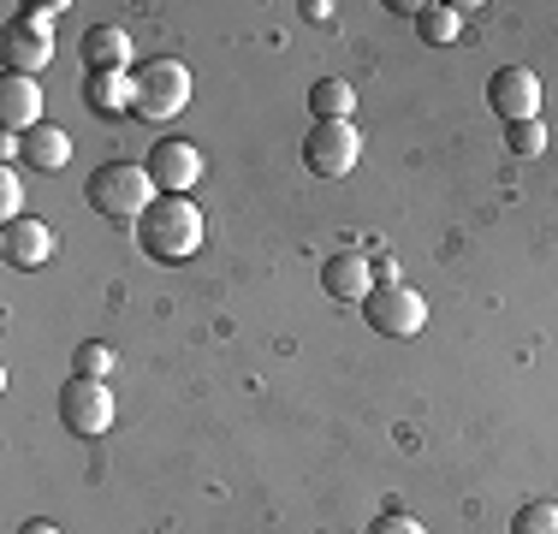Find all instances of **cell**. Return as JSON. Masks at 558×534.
<instances>
[{
	"mask_svg": "<svg viewBox=\"0 0 558 534\" xmlns=\"http://www.w3.org/2000/svg\"><path fill=\"white\" fill-rule=\"evenodd\" d=\"M137 244L149 262L179 267L203 250V208L184 203V196H155V208L137 220Z\"/></svg>",
	"mask_w": 558,
	"mask_h": 534,
	"instance_id": "6da1fadb",
	"label": "cell"
},
{
	"mask_svg": "<svg viewBox=\"0 0 558 534\" xmlns=\"http://www.w3.org/2000/svg\"><path fill=\"white\" fill-rule=\"evenodd\" d=\"M155 179H149V167H137V160H108V167H96L84 179V203L101 214V220H113V226H131V220H143V214L155 208Z\"/></svg>",
	"mask_w": 558,
	"mask_h": 534,
	"instance_id": "7a4b0ae2",
	"label": "cell"
},
{
	"mask_svg": "<svg viewBox=\"0 0 558 534\" xmlns=\"http://www.w3.org/2000/svg\"><path fill=\"white\" fill-rule=\"evenodd\" d=\"M131 89H137V119H172L191 107V72H184V60L131 65Z\"/></svg>",
	"mask_w": 558,
	"mask_h": 534,
	"instance_id": "3957f363",
	"label": "cell"
},
{
	"mask_svg": "<svg viewBox=\"0 0 558 534\" xmlns=\"http://www.w3.org/2000/svg\"><path fill=\"white\" fill-rule=\"evenodd\" d=\"M363 315H368V327H375L380 339H416V332L428 327V303H422V291L398 286V279L368 291Z\"/></svg>",
	"mask_w": 558,
	"mask_h": 534,
	"instance_id": "277c9868",
	"label": "cell"
},
{
	"mask_svg": "<svg viewBox=\"0 0 558 534\" xmlns=\"http://www.w3.org/2000/svg\"><path fill=\"white\" fill-rule=\"evenodd\" d=\"M363 155V131L351 119H315V131L303 137V167L322 172V179H344Z\"/></svg>",
	"mask_w": 558,
	"mask_h": 534,
	"instance_id": "5b68a950",
	"label": "cell"
},
{
	"mask_svg": "<svg viewBox=\"0 0 558 534\" xmlns=\"http://www.w3.org/2000/svg\"><path fill=\"white\" fill-rule=\"evenodd\" d=\"M60 427L77 439H96L113 427V392L108 380H84V374H72V380L60 386Z\"/></svg>",
	"mask_w": 558,
	"mask_h": 534,
	"instance_id": "8992f818",
	"label": "cell"
},
{
	"mask_svg": "<svg viewBox=\"0 0 558 534\" xmlns=\"http://www.w3.org/2000/svg\"><path fill=\"white\" fill-rule=\"evenodd\" d=\"M143 167H149V179H155L161 196H184L196 179H203V155H196V143H184V137H161Z\"/></svg>",
	"mask_w": 558,
	"mask_h": 534,
	"instance_id": "52a82bcc",
	"label": "cell"
},
{
	"mask_svg": "<svg viewBox=\"0 0 558 534\" xmlns=\"http://www.w3.org/2000/svg\"><path fill=\"white\" fill-rule=\"evenodd\" d=\"M487 107H494L505 125H517V119H535V107H541V77L529 72V65H499V72L487 77Z\"/></svg>",
	"mask_w": 558,
	"mask_h": 534,
	"instance_id": "ba28073f",
	"label": "cell"
},
{
	"mask_svg": "<svg viewBox=\"0 0 558 534\" xmlns=\"http://www.w3.org/2000/svg\"><path fill=\"white\" fill-rule=\"evenodd\" d=\"M36 125H43V89H36V77L7 72L0 77V131L24 137V131H36Z\"/></svg>",
	"mask_w": 558,
	"mask_h": 534,
	"instance_id": "9c48e42d",
	"label": "cell"
},
{
	"mask_svg": "<svg viewBox=\"0 0 558 534\" xmlns=\"http://www.w3.org/2000/svg\"><path fill=\"white\" fill-rule=\"evenodd\" d=\"M322 291L333 303H368V291H375V274H368V256H356V250H339V256L322 262Z\"/></svg>",
	"mask_w": 558,
	"mask_h": 534,
	"instance_id": "30bf717a",
	"label": "cell"
},
{
	"mask_svg": "<svg viewBox=\"0 0 558 534\" xmlns=\"http://www.w3.org/2000/svg\"><path fill=\"white\" fill-rule=\"evenodd\" d=\"M0 53H7V65H12V72L36 77L48 60H54V36H48V31H36V24H24V19H12L7 31H0Z\"/></svg>",
	"mask_w": 558,
	"mask_h": 534,
	"instance_id": "8fae6325",
	"label": "cell"
},
{
	"mask_svg": "<svg viewBox=\"0 0 558 534\" xmlns=\"http://www.w3.org/2000/svg\"><path fill=\"white\" fill-rule=\"evenodd\" d=\"M0 256H7V267H43L48 256H54V232H48L43 220H7Z\"/></svg>",
	"mask_w": 558,
	"mask_h": 534,
	"instance_id": "7c38bea8",
	"label": "cell"
},
{
	"mask_svg": "<svg viewBox=\"0 0 558 534\" xmlns=\"http://www.w3.org/2000/svg\"><path fill=\"white\" fill-rule=\"evenodd\" d=\"M84 107L101 119H125L137 113V89H131V72H84Z\"/></svg>",
	"mask_w": 558,
	"mask_h": 534,
	"instance_id": "4fadbf2b",
	"label": "cell"
},
{
	"mask_svg": "<svg viewBox=\"0 0 558 534\" xmlns=\"http://www.w3.org/2000/svg\"><path fill=\"white\" fill-rule=\"evenodd\" d=\"M77 53H84L89 72H131V36L119 24H89Z\"/></svg>",
	"mask_w": 558,
	"mask_h": 534,
	"instance_id": "5bb4252c",
	"label": "cell"
},
{
	"mask_svg": "<svg viewBox=\"0 0 558 534\" xmlns=\"http://www.w3.org/2000/svg\"><path fill=\"white\" fill-rule=\"evenodd\" d=\"M19 160H31V167H43V172H60L65 160H72V137L43 119L36 131H24V137H19Z\"/></svg>",
	"mask_w": 558,
	"mask_h": 534,
	"instance_id": "9a60e30c",
	"label": "cell"
},
{
	"mask_svg": "<svg viewBox=\"0 0 558 534\" xmlns=\"http://www.w3.org/2000/svg\"><path fill=\"white\" fill-rule=\"evenodd\" d=\"M351 107H356V89L344 77H315V89H310L315 119H351Z\"/></svg>",
	"mask_w": 558,
	"mask_h": 534,
	"instance_id": "2e32d148",
	"label": "cell"
},
{
	"mask_svg": "<svg viewBox=\"0 0 558 534\" xmlns=\"http://www.w3.org/2000/svg\"><path fill=\"white\" fill-rule=\"evenodd\" d=\"M416 31H422V43L440 48V43H451V36L463 31V12L458 7H422L416 12Z\"/></svg>",
	"mask_w": 558,
	"mask_h": 534,
	"instance_id": "e0dca14e",
	"label": "cell"
},
{
	"mask_svg": "<svg viewBox=\"0 0 558 534\" xmlns=\"http://www.w3.org/2000/svg\"><path fill=\"white\" fill-rule=\"evenodd\" d=\"M113 363H119V356H113V344H96V339H89V344H77V351H72V374H84V380H108Z\"/></svg>",
	"mask_w": 558,
	"mask_h": 534,
	"instance_id": "ac0fdd59",
	"label": "cell"
},
{
	"mask_svg": "<svg viewBox=\"0 0 558 534\" xmlns=\"http://www.w3.org/2000/svg\"><path fill=\"white\" fill-rule=\"evenodd\" d=\"M511 534H558V505L553 499H535L511 517Z\"/></svg>",
	"mask_w": 558,
	"mask_h": 534,
	"instance_id": "d6986e66",
	"label": "cell"
},
{
	"mask_svg": "<svg viewBox=\"0 0 558 534\" xmlns=\"http://www.w3.org/2000/svg\"><path fill=\"white\" fill-rule=\"evenodd\" d=\"M505 143H511V155L535 160L547 149V125H541V119H517V125H505Z\"/></svg>",
	"mask_w": 558,
	"mask_h": 534,
	"instance_id": "ffe728a7",
	"label": "cell"
},
{
	"mask_svg": "<svg viewBox=\"0 0 558 534\" xmlns=\"http://www.w3.org/2000/svg\"><path fill=\"white\" fill-rule=\"evenodd\" d=\"M368 534H428L416 523V517H404V511H387V517H375V523H368Z\"/></svg>",
	"mask_w": 558,
	"mask_h": 534,
	"instance_id": "44dd1931",
	"label": "cell"
},
{
	"mask_svg": "<svg viewBox=\"0 0 558 534\" xmlns=\"http://www.w3.org/2000/svg\"><path fill=\"white\" fill-rule=\"evenodd\" d=\"M19 203H24L19 172H12V167H0V214H7V220H19Z\"/></svg>",
	"mask_w": 558,
	"mask_h": 534,
	"instance_id": "7402d4cb",
	"label": "cell"
},
{
	"mask_svg": "<svg viewBox=\"0 0 558 534\" xmlns=\"http://www.w3.org/2000/svg\"><path fill=\"white\" fill-rule=\"evenodd\" d=\"M60 12H65V0H54V7H31V12H24V24H36V31H54Z\"/></svg>",
	"mask_w": 558,
	"mask_h": 534,
	"instance_id": "603a6c76",
	"label": "cell"
},
{
	"mask_svg": "<svg viewBox=\"0 0 558 534\" xmlns=\"http://www.w3.org/2000/svg\"><path fill=\"white\" fill-rule=\"evenodd\" d=\"M303 19H310V24H333V0H303Z\"/></svg>",
	"mask_w": 558,
	"mask_h": 534,
	"instance_id": "cb8c5ba5",
	"label": "cell"
},
{
	"mask_svg": "<svg viewBox=\"0 0 558 534\" xmlns=\"http://www.w3.org/2000/svg\"><path fill=\"white\" fill-rule=\"evenodd\" d=\"M19 534H60V523H43V517H31V523H24Z\"/></svg>",
	"mask_w": 558,
	"mask_h": 534,
	"instance_id": "d4e9b609",
	"label": "cell"
}]
</instances>
